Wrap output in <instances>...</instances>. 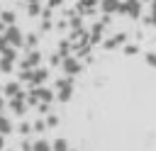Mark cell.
<instances>
[{"label": "cell", "mask_w": 156, "mask_h": 151, "mask_svg": "<svg viewBox=\"0 0 156 151\" xmlns=\"http://www.w3.org/2000/svg\"><path fill=\"white\" fill-rule=\"evenodd\" d=\"M2 39H5L7 44H12V46H20V44H22V32H20L15 24H10V27H7V32L2 34Z\"/></svg>", "instance_id": "obj_1"}, {"label": "cell", "mask_w": 156, "mask_h": 151, "mask_svg": "<svg viewBox=\"0 0 156 151\" xmlns=\"http://www.w3.org/2000/svg\"><path fill=\"white\" fill-rule=\"evenodd\" d=\"M139 5H141L139 0H127V2H119L117 10L124 12V15H129V17H136V15H139Z\"/></svg>", "instance_id": "obj_2"}, {"label": "cell", "mask_w": 156, "mask_h": 151, "mask_svg": "<svg viewBox=\"0 0 156 151\" xmlns=\"http://www.w3.org/2000/svg\"><path fill=\"white\" fill-rule=\"evenodd\" d=\"M63 71H66L68 76H76V73L80 71V63H78L76 58H63Z\"/></svg>", "instance_id": "obj_3"}, {"label": "cell", "mask_w": 156, "mask_h": 151, "mask_svg": "<svg viewBox=\"0 0 156 151\" xmlns=\"http://www.w3.org/2000/svg\"><path fill=\"white\" fill-rule=\"evenodd\" d=\"M71 97V80H58V100H68Z\"/></svg>", "instance_id": "obj_4"}, {"label": "cell", "mask_w": 156, "mask_h": 151, "mask_svg": "<svg viewBox=\"0 0 156 151\" xmlns=\"http://www.w3.org/2000/svg\"><path fill=\"white\" fill-rule=\"evenodd\" d=\"M12 132V124H10V119L5 117V114H0V136H5V134H10Z\"/></svg>", "instance_id": "obj_5"}, {"label": "cell", "mask_w": 156, "mask_h": 151, "mask_svg": "<svg viewBox=\"0 0 156 151\" xmlns=\"http://www.w3.org/2000/svg\"><path fill=\"white\" fill-rule=\"evenodd\" d=\"M51 151H68V144H66V139H56V141L51 144Z\"/></svg>", "instance_id": "obj_6"}, {"label": "cell", "mask_w": 156, "mask_h": 151, "mask_svg": "<svg viewBox=\"0 0 156 151\" xmlns=\"http://www.w3.org/2000/svg\"><path fill=\"white\" fill-rule=\"evenodd\" d=\"M32 151H51V144H49V141H44V139H39V141L32 146Z\"/></svg>", "instance_id": "obj_7"}, {"label": "cell", "mask_w": 156, "mask_h": 151, "mask_svg": "<svg viewBox=\"0 0 156 151\" xmlns=\"http://www.w3.org/2000/svg\"><path fill=\"white\" fill-rule=\"evenodd\" d=\"M37 95H39V97H41L44 102H49V100H51V93H49L46 88H39V93H37Z\"/></svg>", "instance_id": "obj_8"}, {"label": "cell", "mask_w": 156, "mask_h": 151, "mask_svg": "<svg viewBox=\"0 0 156 151\" xmlns=\"http://www.w3.org/2000/svg\"><path fill=\"white\" fill-rule=\"evenodd\" d=\"M32 78H34V83H41V80H44V78H46V71H44V68H41V71H37V73H34V76H32Z\"/></svg>", "instance_id": "obj_9"}, {"label": "cell", "mask_w": 156, "mask_h": 151, "mask_svg": "<svg viewBox=\"0 0 156 151\" xmlns=\"http://www.w3.org/2000/svg\"><path fill=\"white\" fill-rule=\"evenodd\" d=\"M0 68H2V71H12V61H10V58H2V61H0Z\"/></svg>", "instance_id": "obj_10"}, {"label": "cell", "mask_w": 156, "mask_h": 151, "mask_svg": "<svg viewBox=\"0 0 156 151\" xmlns=\"http://www.w3.org/2000/svg\"><path fill=\"white\" fill-rule=\"evenodd\" d=\"M146 61H149V66H156V54H154V51L146 54Z\"/></svg>", "instance_id": "obj_11"}, {"label": "cell", "mask_w": 156, "mask_h": 151, "mask_svg": "<svg viewBox=\"0 0 156 151\" xmlns=\"http://www.w3.org/2000/svg\"><path fill=\"white\" fill-rule=\"evenodd\" d=\"M2 19H5L7 24H12V19H15V17H12V12H5V15H2Z\"/></svg>", "instance_id": "obj_12"}, {"label": "cell", "mask_w": 156, "mask_h": 151, "mask_svg": "<svg viewBox=\"0 0 156 151\" xmlns=\"http://www.w3.org/2000/svg\"><path fill=\"white\" fill-rule=\"evenodd\" d=\"M7 93H10V95H15V93H17V85H15V83H10V85H7Z\"/></svg>", "instance_id": "obj_13"}, {"label": "cell", "mask_w": 156, "mask_h": 151, "mask_svg": "<svg viewBox=\"0 0 156 151\" xmlns=\"http://www.w3.org/2000/svg\"><path fill=\"white\" fill-rule=\"evenodd\" d=\"M151 12H154V17H156V0L151 2Z\"/></svg>", "instance_id": "obj_14"}, {"label": "cell", "mask_w": 156, "mask_h": 151, "mask_svg": "<svg viewBox=\"0 0 156 151\" xmlns=\"http://www.w3.org/2000/svg\"><path fill=\"white\" fill-rule=\"evenodd\" d=\"M0 149H2V136H0Z\"/></svg>", "instance_id": "obj_15"}, {"label": "cell", "mask_w": 156, "mask_h": 151, "mask_svg": "<svg viewBox=\"0 0 156 151\" xmlns=\"http://www.w3.org/2000/svg\"><path fill=\"white\" fill-rule=\"evenodd\" d=\"M0 105H2V100H0Z\"/></svg>", "instance_id": "obj_16"}]
</instances>
